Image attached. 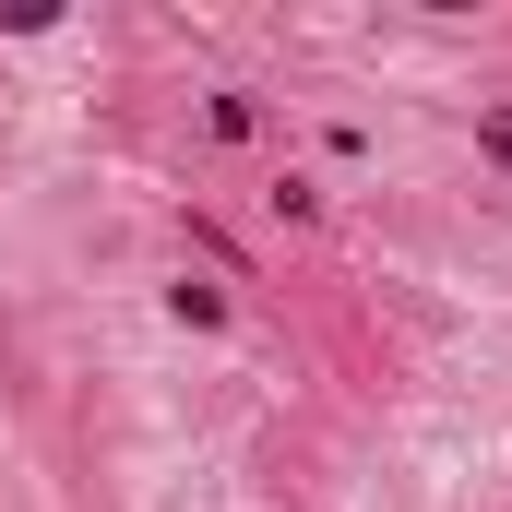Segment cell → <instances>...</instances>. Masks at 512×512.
Returning <instances> with one entry per match:
<instances>
[{
  "instance_id": "6da1fadb",
  "label": "cell",
  "mask_w": 512,
  "mask_h": 512,
  "mask_svg": "<svg viewBox=\"0 0 512 512\" xmlns=\"http://www.w3.org/2000/svg\"><path fill=\"white\" fill-rule=\"evenodd\" d=\"M203 120H215V143H251V131H262V108H251V96H215Z\"/></svg>"
},
{
  "instance_id": "7a4b0ae2",
  "label": "cell",
  "mask_w": 512,
  "mask_h": 512,
  "mask_svg": "<svg viewBox=\"0 0 512 512\" xmlns=\"http://www.w3.org/2000/svg\"><path fill=\"white\" fill-rule=\"evenodd\" d=\"M477 143H489V167L512 179V108H489V120H477Z\"/></svg>"
}]
</instances>
